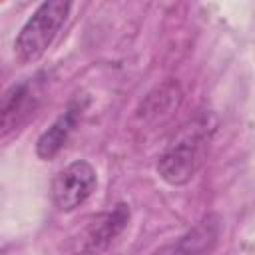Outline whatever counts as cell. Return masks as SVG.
I'll return each instance as SVG.
<instances>
[{
	"instance_id": "6da1fadb",
	"label": "cell",
	"mask_w": 255,
	"mask_h": 255,
	"mask_svg": "<svg viewBox=\"0 0 255 255\" xmlns=\"http://www.w3.org/2000/svg\"><path fill=\"white\" fill-rule=\"evenodd\" d=\"M207 129L197 126L171 141L157 159V173L169 185L187 183L201 167L207 153Z\"/></svg>"
},
{
	"instance_id": "7a4b0ae2",
	"label": "cell",
	"mask_w": 255,
	"mask_h": 255,
	"mask_svg": "<svg viewBox=\"0 0 255 255\" xmlns=\"http://www.w3.org/2000/svg\"><path fill=\"white\" fill-rule=\"evenodd\" d=\"M72 4L64 0H50L38 6L16 38V54L22 62H36L46 54L64 26Z\"/></svg>"
},
{
	"instance_id": "3957f363",
	"label": "cell",
	"mask_w": 255,
	"mask_h": 255,
	"mask_svg": "<svg viewBox=\"0 0 255 255\" xmlns=\"http://www.w3.org/2000/svg\"><path fill=\"white\" fill-rule=\"evenodd\" d=\"M96 189V171L84 161H72L66 165L52 183V197L60 211H74L80 207Z\"/></svg>"
},
{
	"instance_id": "277c9868",
	"label": "cell",
	"mask_w": 255,
	"mask_h": 255,
	"mask_svg": "<svg viewBox=\"0 0 255 255\" xmlns=\"http://www.w3.org/2000/svg\"><path fill=\"white\" fill-rule=\"evenodd\" d=\"M221 233V219L217 215H207L199 223H195L185 235H181L177 241L163 245L153 255H207Z\"/></svg>"
},
{
	"instance_id": "5b68a950",
	"label": "cell",
	"mask_w": 255,
	"mask_h": 255,
	"mask_svg": "<svg viewBox=\"0 0 255 255\" xmlns=\"http://www.w3.org/2000/svg\"><path fill=\"white\" fill-rule=\"evenodd\" d=\"M129 221V209L124 203H118L112 211H108L106 215L98 217L86 231V239L84 245L88 251H100L104 247H108L128 225Z\"/></svg>"
},
{
	"instance_id": "8992f818",
	"label": "cell",
	"mask_w": 255,
	"mask_h": 255,
	"mask_svg": "<svg viewBox=\"0 0 255 255\" xmlns=\"http://www.w3.org/2000/svg\"><path fill=\"white\" fill-rule=\"evenodd\" d=\"M181 88L177 82L169 80V82H163L161 86H157L155 90H151L147 94V98L141 102L139 110H137V118L141 122H157L161 118H167L173 110L179 108L181 104Z\"/></svg>"
},
{
	"instance_id": "52a82bcc",
	"label": "cell",
	"mask_w": 255,
	"mask_h": 255,
	"mask_svg": "<svg viewBox=\"0 0 255 255\" xmlns=\"http://www.w3.org/2000/svg\"><path fill=\"white\" fill-rule=\"evenodd\" d=\"M80 116V106H70L62 116H58V120L40 135L38 143H36V153L40 159H52L68 141L72 129L76 128Z\"/></svg>"
},
{
	"instance_id": "ba28073f",
	"label": "cell",
	"mask_w": 255,
	"mask_h": 255,
	"mask_svg": "<svg viewBox=\"0 0 255 255\" xmlns=\"http://www.w3.org/2000/svg\"><path fill=\"white\" fill-rule=\"evenodd\" d=\"M30 110V88L28 84L12 86L2 98V133L14 129Z\"/></svg>"
}]
</instances>
